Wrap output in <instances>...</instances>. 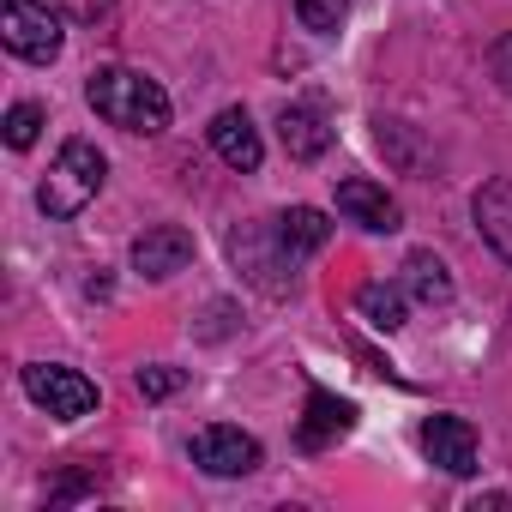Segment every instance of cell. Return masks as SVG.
<instances>
[{"instance_id":"obj_1","label":"cell","mask_w":512,"mask_h":512,"mask_svg":"<svg viewBox=\"0 0 512 512\" xmlns=\"http://www.w3.org/2000/svg\"><path fill=\"white\" fill-rule=\"evenodd\" d=\"M85 103L133 139H157L169 127V91L139 67H97L85 85Z\"/></svg>"},{"instance_id":"obj_2","label":"cell","mask_w":512,"mask_h":512,"mask_svg":"<svg viewBox=\"0 0 512 512\" xmlns=\"http://www.w3.org/2000/svg\"><path fill=\"white\" fill-rule=\"evenodd\" d=\"M223 247H229V266L241 272V284H253V290H260V296H272V302L296 296V272H302V260L290 253V241H284L278 217L235 223Z\"/></svg>"},{"instance_id":"obj_3","label":"cell","mask_w":512,"mask_h":512,"mask_svg":"<svg viewBox=\"0 0 512 512\" xmlns=\"http://www.w3.org/2000/svg\"><path fill=\"white\" fill-rule=\"evenodd\" d=\"M103 181H109V157L91 139H67L37 187V205H43V217H79L103 193Z\"/></svg>"},{"instance_id":"obj_4","label":"cell","mask_w":512,"mask_h":512,"mask_svg":"<svg viewBox=\"0 0 512 512\" xmlns=\"http://www.w3.org/2000/svg\"><path fill=\"white\" fill-rule=\"evenodd\" d=\"M25 398L37 410H49L55 422H79L97 410V386L79 374V368H61V362H25Z\"/></svg>"},{"instance_id":"obj_5","label":"cell","mask_w":512,"mask_h":512,"mask_svg":"<svg viewBox=\"0 0 512 512\" xmlns=\"http://www.w3.org/2000/svg\"><path fill=\"white\" fill-rule=\"evenodd\" d=\"M0 37L31 67H49L61 55V19L49 7H37V0H0Z\"/></svg>"},{"instance_id":"obj_6","label":"cell","mask_w":512,"mask_h":512,"mask_svg":"<svg viewBox=\"0 0 512 512\" xmlns=\"http://www.w3.org/2000/svg\"><path fill=\"white\" fill-rule=\"evenodd\" d=\"M187 458H193L205 476H247V470H260V440L217 422V428H199V434H193Z\"/></svg>"},{"instance_id":"obj_7","label":"cell","mask_w":512,"mask_h":512,"mask_svg":"<svg viewBox=\"0 0 512 512\" xmlns=\"http://www.w3.org/2000/svg\"><path fill=\"white\" fill-rule=\"evenodd\" d=\"M278 139H284V151H290L296 163H320V157L332 151L338 127H332L326 103L308 97V103H284V115H278Z\"/></svg>"},{"instance_id":"obj_8","label":"cell","mask_w":512,"mask_h":512,"mask_svg":"<svg viewBox=\"0 0 512 512\" xmlns=\"http://www.w3.org/2000/svg\"><path fill=\"white\" fill-rule=\"evenodd\" d=\"M187 266H193V235L181 223H157V229H145L133 241V272L151 278V284H163V278H175Z\"/></svg>"},{"instance_id":"obj_9","label":"cell","mask_w":512,"mask_h":512,"mask_svg":"<svg viewBox=\"0 0 512 512\" xmlns=\"http://www.w3.org/2000/svg\"><path fill=\"white\" fill-rule=\"evenodd\" d=\"M205 139H211V151H217L229 169H241V175H253V169L266 163L260 127H253V115H247V109H217V115H211V127H205Z\"/></svg>"},{"instance_id":"obj_10","label":"cell","mask_w":512,"mask_h":512,"mask_svg":"<svg viewBox=\"0 0 512 512\" xmlns=\"http://www.w3.org/2000/svg\"><path fill=\"white\" fill-rule=\"evenodd\" d=\"M338 211H344L356 229H368V235H392V229H404V211H398V199H392L380 181H362V175L338 181Z\"/></svg>"},{"instance_id":"obj_11","label":"cell","mask_w":512,"mask_h":512,"mask_svg":"<svg viewBox=\"0 0 512 512\" xmlns=\"http://www.w3.org/2000/svg\"><path fill=\"white\" fill-rule=\"evenodd\" d=\"M422 452L428 464H440L446 476H470L476 470V428L464 416H428L422 422Z\"/></svg>"},{"instance_id":"obj_12","label":"cell","mask_w":512,"mask_h":512,"mask_svg":"<svg viewBox=\"0 0 512 512\" xmlns=\"http://www.w3.org/2000/svg\"><path fill=\"white\" fill-rule=\"evenodd\" d=\"M350 428H356V404H350V398H338V392H308V416H302V428H296V446H302V452H326V446H338Z\"/></svg>"},{"instance_id":"obj_13","label":"cell","mask_w":512,"mask_h":512,"mask_svg":"<svg viewBox=\"0 0 512 512\" xmlns=\"http://www.w3.org/2000/svg\"><path fill=\"white\" fill-rule=\"evenodd\" d=\"M470 211H476V229H482V241L500 253L506 266H512V175H494V181H482V187H476V199H470Z\"/></svg>"},{"instance_id":"obj_14","label":"cell","mask_w":512,"mask_h":512,"mask_svg":"<svg viewBox=\"0 0 512 512\" xmlns=\"http://www.w3.org/2000/svg\"><path fill=\"white\" fill-rule=\"evenodd\" d=\"M398 284H404V296L422 302V308H446V302H452V272L434 260L428 247H416L410 260H404V278H398Z\"/></svg>"},{"instance_id":"obj_15","label":"cell","mask_w":512,"mask_h":512,"mask_svg":"<svg viewBox=\"0 0 512 512\" xmlns=\"http://www.w3.org/2000/svg\"><path fill=\"white\" fill-rule=\"evenodd\" d=\"M278 229H284V241H290L296 260H314V253L332 241V217L314 211V205H290V211H278Z\"/></svg>"},{"instance_id":"obj_16","label":"cell","mask_w":512,"mask_h":512,"mask_svg":"<svg viewBox=\"0 0 512 512\" xmlns=\"http://www.w3.org/2000/svg\"><path fill=\"white\" fill-rule=\"evenodd\" d=\"M356 308H362V320L374 332H398L404 326V284H362Z\"/></svg>"},{"instance_id":"obj_17","label":"cell","mask_w":512,"mask_h":512,"mask_svg":"<svg viewBox=\"0 0 512 512\" xmlns=\"http://www.w3.org/2000/svg\"><path fill=\"white\" fill-rule=\"evenodd\" d=\"M374 145H380L398 169H410V175L422 169V151H416V139H410V127H404V121H386V115H380V121H374Z\"/></svg>"},{"instance_id":"obj_18","label":"cell","mask_w":512,"mask_h":512,"mask_svg":"<svg viewBox=\"0 0 512 512\" xmlns=\"http://www.w3.org/2000/svg\"><path fill=\"white\" fill-rule=\"evenodd\" d=\"M344 13H350V0H296V19H302L314 37H332V31L344 25Z\"/></svg>"},{"instance_id":"obj_19","label":"cell","mask_w":512,"mask_h":512,"mask_svg":"<svg viewBox=\"0 0 512 512\" xmlns=\"http://www.w3.org/2000/svg\"><path fill=\"white\" fill-rule=\"evenodd\" d=\"M37 133H43V103H13L7 109V145L13 151H31Z\"/></svg>"},{"instance_id":"obj_20","label":"cell","mask_w":512,"mask_h":512,"mask_svg":"<svg viewBox=\"0 0 512 512\" xmlns=\"http://www.w3.org/2000/svg\"><path fill=\"white\" fill-rule=\"evenodd\" d=\"M139 398H175L181 386H187V368H169V362H151V368H139Z\"/></svg>"},{"instance_id":"obj_21","label":"cell","mask_w":512,"mask_h":512,"mask_svg":"<svg viewBox=\"0 0 512 512\" xmlns=\"http://www.w3.org/2000/svg\"><path fill=\"white\" fill-rule=\"evenodd\" d=\"M488 73H494V85H500V91H512V31L488 43Z\"/></svg>"},{"instance_id":"obj_22","label":"cell","mask_w":512,"mask_h":512,"mask_svg":"<svg viewBox=\"0 0 512 512\" xmlns=\"http://www.w3.org/2000/svg\"><path fill=\"white\" fill-rule=\"evenodd\" d=\"M55 7H61L67 19H79V25H97V19L115 13V0H55Z\"/></svg>"}]
</instances>
